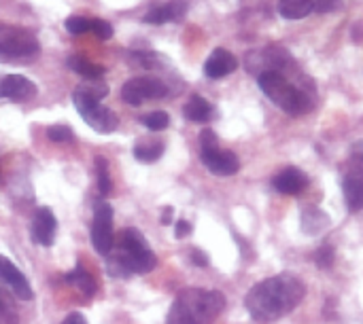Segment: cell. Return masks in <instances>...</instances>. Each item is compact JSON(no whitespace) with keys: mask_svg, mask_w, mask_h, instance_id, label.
Returning a JSON list of instances; mask_svg holds the SVG:
<instances>
[{"mask_svg":"<svg viewBox=\"0 0 363 324\" xmlns=\"http://www.w3.org/2000/svg\"><path fill=\"white\" fill-rule=\"evenodd\" d=\"M304 293L302 280L283 274L255 284L249 291L245 306L257 323H274L294 312L302 303Z\"/></svg>","mask_w":363,"mask_h":324,"instance_id":"obj_1","label":"cell"},{"mask_svg":"<svg viewBox=\"0 0 363 324\" xmlns=\"http://www.w3.org/2000/svg\"><path fill=\"white\" fill-rule=\"evenodd\" d=\"M225 308V297L217 291H183L168 312V324H208Z\"/></svg>","mask_w":363,"mask_h":324,"instance_id":"obj_2","label":"cell"},{"mask_svg":"<svg viewBox=\"0 0 363 324\" xmlns=\"http://www.w3.org/2000/svg\"><path fill=\"white\" fill-rule=\"evenodd\" d=\"M259 89L283 110L298 117L311 108V96L304 93L300 87L291 85L281 72H262L259 74Z\"/></svg>","mask_w":363,"mask_h":324,"instance_id":"obj_3","label":"cell"},{"mask_svg":"<svg viewBox=\"0 0 363 324\" xmlns=\"http://www.w3.org/2000/svg\"><path fill=\"white\" fill-rule=\"evenodd\" d=\"M72 104H74V108L81 112L83 121H85L89 127H94L96 132H100V134H113V132L117 129V125H119L117 115H115L111 108L102 106V104H100L94 96H89L83 87H77V89H74V93H72Z\"/></svg>","mask_w":363,"mask_h":324,"instance_id":"obj_4","label":"cell"},{"mask_svg":"<svg viewBox=\"0 0 363 324\" xmlns=\"http://www.w3.org/2000/svg\"><path fill=\"white\" fill-rule=\"evenodd\" d=\"M200 146H202V153H200L202 163H204L213 174H217V176H232V174H236V172L240 170L238 157H236L234 153H230V151H221V149L217 146V136H215L211 129L202 132V136H200Z\"/></svg>","mask_w":363,"mask_h":324,"instance_id":"obj_5","label":"cell"},{"mask_svg":"<svg viewBox=\"0 0 363 324\" xmlns=\"http://www.w3.org/2000/svg\"><path fill=\"white\" fill-rule=\"evenodd\" d=\"M38 53L36 36L26 28L0 25V57H30Z\"/></svg>","mask_w":363,"mask_h":324,"instance_id":"obj_6","label":"cell"},{"mask_svg":"<svg viewBox=\"0 0 363 324\" xmlns=\"http://www.w3.org/2000/svg\"><path fill=\"white\" fill-rule=\"evenodd\" d=\"M121 246L134 274H149L151 270H155V255L151 253L145 236L138 229H125L121 233Z\"/></svg>","mask_w":363,"mask_h":324,"instance_id":"obj_7","label":"cell"},{"mask_svg":"<svg viewBox=\"0 0 363 324\" xmlns=\"http://www.w3.org/2000/svg\"><path fill=\"white\" fill-rule=\"evenodd\" d=\"M91 244L98 255L108 257L115 244L113 236V208L106 202H98L94 208V225H91Z\"/></svg>","mask_w":363,"mask_h":324,"instance_id":"obj_8","label":"cell"},{"mask_svg":"<svg viewBox=\"0 0 363 324\" xmlns=\"http://www.w3.org/2000/svg\"><path fill=\"white\" fill-rule=\"evenodd\" d=\"M168 93V87L160 79H149V76H136L130 79L121 87V98L130 106H140L147 100H160Z\"/></svg>","mask_w":363,"mask_h":324,"instance_id":"obj_9","label":"cell"},{"mask_svg":"<svg viewBox=\"0 0 363 324\" xmlns=\"http://www.w3.org/2000/svg\"><path fill=\"white\" fill-rule=\"evenodd\" d=\"M336 6V0H279V13L285 19H302L311 13H325Z\"/></svg>","mask_w":363,"mask_h":324,"instance_id":"obj_10","label":"cell"},{"mask_svg":"<svg viewBox=\"0 0 363 324\" xmlns=\"http://www.w3.org/2000/svg\"><path fill=\"white\" fill-rule=\"evenodd\" d=\"M55 229H57V223H55V216H53L51 208H47V206L38 208L34 212L32 229H30L32 242H36L38 246L49 248L55 242Z\"/></svg>","mask_w":363,"mask_h":324,"instance_id":"obj_11","label":"cell"},{"mask_svg":"<svg viewBox=\"0 0 363 324\" xmlns=\"http://www.w3.org/2000/svg\"><path fill=\"white\" fill-rule=\"evenodd\" d=\"M0 96L13 102H26L36 96V85L21 74H9L0 81Z\"/></svg>","mask_w":363,"mask_h":324,"instance_id":"obj_12","label":"cell"},{"mask_svg":"<svg viewBox=\"0 0 363 324\" xmlns=\"http://www.w3.org/2000/svg\"><path fill=\"white\" fill-rule=\"evenodd\" d=\"M0 280L11 287V291L17 295V299H21V301L32 299V289H30L26 276L2 255H0Z\"/></svg>","mask_w":363,"mask_h":324,"instance_id":"obj_13","label":"cell"},{"mask_svg":"<svg viewBox=\"0 0 363 324\" xmlns=\"http://www.w3.org/2000/svg\"><path fill=\"white\" fill-rule=\"evenodd\" d=\"M345 202L347 208L353 212L363 210V166H353L351 172L345 176Z\"/></svg>","mask_w":363,"mask_h":324,"instance_id":"obj_14","label":"cell"},{"mask_svg":"<svg viewBox=\"0 0 363 324\" xmlns=\"http://www.w3.org/2000/svg\"><path fill=\"white\" fill-rule=\"evenodd\" d=\"M236 66H238V62H236V57H234L230 51L217 49V51H213L211 57L206 59V64H204V74H206L208 79H223V76L232 74V72L236 70Z\"/></svg>","mask_w":363,"mask_h":324,"instance_id":"obj_15","label":"cell"},{"mask_svg":"<svg viewBox=\"0 0 363 324\" xmlns=\"http://www.w3.org/2000/svg\"><path fill=\"white\" fill-rule=\"evenodd\" d=\"M308 187V178L304 172L296 170V168H287L283 170L277 178H274V189L285 193V195H298Z\"/></svg>","mask_w":363,"mask_h":324,"instance_id":"obj_16","label":"cell"},{"mask_svg":"<svg viewBox=\"0 0 363 324\" xmlns=\"http://www.w3.org/2000/svg\"><path fill=\"white\" fill-rule=\"evenodd\" d=\"M187 13V2L185 0H170L157 8H151L145 15L147 23H168V21H177Z\"/></svg>","mask_w":363,"mask_h":324,"instance_id":"obj_17","label":"cell"},{"mask_svg":"<svg viewBox=\"0 0 363 324\" xmlns=\"http://www.w3.org/2000/svg\"><path fill=\"white\" fill-rule=\"evenodd\" d=\"M183 112H185V117H187L189 121L204 123V121H208V119L213 117V106H211L202 96H191L189 102L185 104Z\"/></svg>","mask_w":363,"mask_h":324,"instance_id":"obj_18","label":"cell"},{"mask_svg":"<svg viewBox=\"0 0 363 324\" xmlns=\"http://www.w3.org/2000/svg\"><path fill=\"white\" fill-rule=\"evenodd\" d=\"M66 282L72 284L74 289H79L85 297H94L96 295V280L91 278V274H87L81 265H77L70 274H66Z\"/></svg>","mask_w":363,"mask_h":324,"instance_id":"obj_19","label":"cell"},{"mask_svg":"<svg viewBox=\"0 0 363 324\" xmlns=\"http://www.w3.org/2000/svg\"><path fill=\"white\" fill-rule=\"evenodd\" d=\"M68 68L70 70H74L77 74H81L83 79H100L102 74H104V68L102 66H98V64H91L89 59H85V57H81V55H72V57H68Z\"/></svg>","mask_w":363,"mask_h":324,"instance_id":"obj_20","label":"cell"},{"mask_svg":"<svg viewBox=\"0 0 363 324\" xmlns=\"http://www.w3.org/2000/svg\"><path fill=\"white\" fill-rule=\"evenodd\" d=\"M164 153V142L162 140H143L134 146V157L138 161H145V163H151V161H157Z\"/></svg>","mask_w":363,"mask_h":324,"instance_id":"obj_21","label":"cell"},{"mask_svg":"<svg viewBox=\"0 0 363 324\" xmlns=\"http://www.w3.org/2000/svg\"><path fill=\"white\" fill-rule=\"evenodd\" d=\"M106 272L113 278H130L134 274V270H132L128 257L123 255V250L117 253V255H108L106 257Z\"/></svg>","mask_w":363,"mask_h":324,"instance_id":"obj_22","label":"cell"},{"mask_svg":"<svg viewBox=\"0 0 363 324\" xmlns=\"http://www.w3.org/2000/svg\"><path fill=\"white\" fill-rule=\"evenodd\" d=\"M17 312L13 308V297L0 287V324H17Z\"/></svg>","mask_w":363,"mask_h":324,"instance_id":"obj_23","label":"cell"},{"mask_svg":"<svg viewBox=\"0 0 363 324\" xmlns=\"http://www.w3.org/2000/svg\"><path fill=\"white\" fill-rule=\"evenodd\" d=\"M168 123H170V119H168V115H166L164 110H153V112H149V115L143 117V125H145L147 129H151V132L166 129Z\"/></svg>","mask_w":363,"mask_h":324,"instance_id":"obj_24","label":"cell"},{"mask_svg":"<svg viewBox=\"0 0 363 324\" xmlns=\"http://www.w3.org/2000/svg\"><path fill=\"white\" fill-rule=\"evenodd\" d=\"M96 170H98V189L102 195L111 193V176H108V163L102 157H96Z\"/></svg>","mask_w":363,"mask_h":324,"instance_id":"obj_25","label":"cell"},{"mask_svg":"<svg viewBox=\"0 0 363 324\" xmlns=\"http://www.w3.org/2000/svg\"><path fill=\"white\" fill-rule=\"evenodd\" d=\"M64 28H66L70 34L79 36V34H85V32L91 30V19H85V17L74 15V17H68V19L64 21Z\"/></svg>","mask_w":363,"mask_h":324,"instance_id":"obj_26","label":"cell"},{"mask_svg":"<svg viewBox=\"0 0 363 324\" xmlns=\"http://www.w3.org/2000/svg\"><path fill=\"white\" fill-rule=\"evenodd\" d=\"M47 136L53 142H68V140H72V129L68 125H51L47 129Z\"/></svg>","mask_w":363,"mask_h":324,"instance_id":"obj_27","label":"cell"},{"mask_svg":"<svg viewBox=\"0 0 363 324\" xmlns=\"http://www.w3.org/2000/svg\"><path fill=\"white\" fill-rule=\"evenodd\" d=\"M91 32L102 38V40H108L113 36V25L104 19H91Z\"/></svg>","mask_w":363,"mask_h":324,"instance_id":"obj_28","label":"cell"},{"mask_svg":"<svg viewBox=\"0 0 363 324\" xmlns=\"http://www.w3.org/2000/svg\"><path fill=\"white\" fill-rule=\"evenodd\" d=\"M317 261H319V265H321V267H330V265H332V261H334V248L323 246V248L317 253Z\"/></svg>","mask_w":363,"mask_h":324,"instance_id":"obj_29","label":"cell"},{"mask_svg":"<svg viewBox=\"0 0 363 324\" xmlns=\"http://www.w3.org/2000/svg\"><path fill=\"white\" fill-rule=\"evenodd\" d=\"M189 233H191V225H189L187 221H179L177 227H174V236H177L179 240H183V238H187Z\"/></svg>","mask_w":363,"mask_h":324,"instance_id":"obj_30","label":"cell"},{"mask_svg":"<svg viewBox=\"0 0 363 324\" xmlns=\"http://www.w3.org/2000/svg\"><path fill=\"white\" fill-rule=\"evenodd\" d=\"M351 155H353V159H355L357 163H362L363 166V140H359V142H355V144H353Z\"/></svg>","mask_w":363,"mask_h":324,"instance_id":"obj_31","label":"cell"},{"mask_svg":"<svg viewBox=\"0 0 363 324\" xmlns=\"http://www.w3.org/2000/svg\"><path fill=\"white\" fill-rule=\"evenodd\" d=\"M64 324H87V323H85V318H83L81 314H77V312H74V314H68V316L64 318Z\"/></svg>","mask_w":363,"mask_h":324,"instance_id":"obj_32","label":"cell"},{"mask_svg":"<svg viewBox=\"0 0 363 324\" xmlns=\"http://www.w3.org/2000/svg\"><path fill=\"white\" fill-rule=\"evenodd\" d=\"M172 214H174V210L170 206L164 208V212H162V225H170L172 223Z\"/></svg>","mask_w":363,"mask_h":324,"instance_id":"obj_33","label":"cell"},{"mask_svg":"<svg viewBox=\"0 0 363 324\" xmlns=\"http://www.w3.org/2000/svg\"><path fill=\"white\" fill-rule=\"evenodd\" d=\"M191 259H194V263H198L200 267H206V263H208V261H206V257H204V255H202L200 250H194Z\"/></svg>","mask_w":363,"mask_h":324,"instance_id":"obj_34","label":"cell"}]
</instances>
